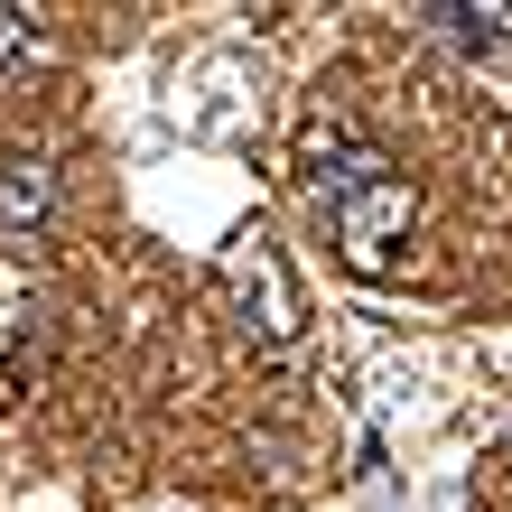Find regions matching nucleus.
<instances>
[{
    "mask_svg": "<svg viewBox=\"0 0 512 512\" xmlns=\"http://www.w3.org/2000/svg\"><path fill=\"white\" fill-rule=\"evenodd\" d=\"M298 187H308V215L326 224V243H336L345 270L382 280V270L410 252V233H419V187L401 177V159H391L382 140H364L354 122L308 131V149H298Z\"/></svg>",
    "mask_w": 512,
    "mask_h": 512,
    "instance_id": "obj_1",
    "label": "nucleus"
},
{
    "mask_svg": "<svg viewBox=\"0 0 512 512\" xmlns=\"http://www.w3.org/2000/svg\"><path fill=\"white\" fill-rule=\"evenodd\" d=\"M224 280H233L243 326L261 345H298V289H289V270H280V252H270L261 233H243V243L224 252Z\"/></svg>",
    "mask_w": 512,
    "mask_h": 512,
    "instance_id": "obj_2",
    "label": "nucleus"
},
{
    "mask_svg": "<svg viewBox=\"0 0 512 512\" xmlns=\"http://www.w3.org/2000/svg\"><path fill=\"white\" fill-rule=\"evenodd\" d=\"M47 215H56V168L10 149V159H0V233H10V243H38Z\"/></svg>",
    "mask_w": 512,
    "mask_h": 512,
    "instance_id": "obj_3",
    "label": "nucleus"
},
{
    "mask_svg": "<svg viewBox=\"0 0 512 512\" xmlns=\"http://www.w3.org/2000/svg\"><path fill=\"white\" fill-rule=\"evenodd\" d=\"M419 19H429L438 38H457V47H475V56L512 38V10H485V0H429V10H419Z\"/></svg>",
    "mask_w": 512,
    "mask_h": 512,
    "instance_id": "obj_4",
    "label": "nucleus"
},
{
    "mask_svg": "<svg viewBox=\"0 0 512 512\" xmlns=\"http://www.w3.org/2000/svg\"><path fill=\"white\" fill-rule=\"evenodd\" d=\"M47 38H38V10H19V0H0V66H28Z\"/></svg>",
    "mask_w": 512,
    "mask_h": 512,
    "instance_id": "obj_5",
    "label": "nucleus"
}]
</instances>
